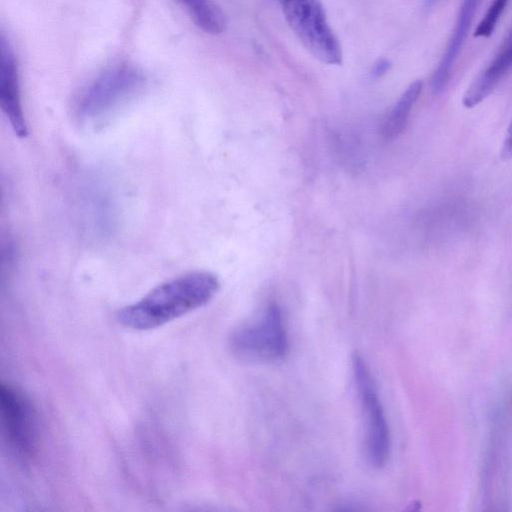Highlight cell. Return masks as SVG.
Segmentation results:
<instances>
[{"label":"cell","mask_w":512,"mask_h":512,"mask_svg":"<svg viewBox=\"0 0 512 512\" xmlns=\"http://www.w3.org/2000/svg\"><path fill=\"white\" fill-rule=\"evenodd\" d=\"M219 287L218 278L210 272L187 273L158 285L137 302L124 307L117 319L132 330L154 329L206 305Z\"/></svg>","instance_id":"obj_1"},{"label":"cell","mask_w":512,"mask_h":512,"mask_svg":"<svg viewBox=\"0 0 512 512\" xmlns=\"http://www.w3.org/2000/svg\"><path fill=\"white\" fill-rule=\"evenodd\" d=\"M145 76L130 64L114 65L95 78L80 94L76 113L84 124L97 125L141 91Z\"/></svg>","instance_id":"obj_2"},{"label":"cell","mask_w":512,"mask_h":512,"mask_svg":"<svg viewBox=\"0 0 512 512\" xmlns=\"http://www.w3.org/2000/svg\"><path fill=\"white\" fill-rule=\"evenodd\" d=\"M229 347L239 359L253 363H276L289 351L282 310L269 304L256 318L237 327L229 337Z\"/></svg>","instance_id":"obj_3"},{"label":"cell","mask_w":512,"mask_h":512,"mask_svg":"<svg viewBox=\"0 0 512 512\" xmlns=\"http://www.w3.org/2000/svg\"><path fill=\"white\" fill-rule=\"evenodd\" d=\"M284 17L302 45L328 65L342 62L341 45L320 0H278Z\"/></svg>","instance_id":"obj_4"},{"label":"cell","mask_w":512,"mask_h":512,"mask_svg":"<svg viewBox=\"0 0 512 512\" xmlns=\"http://www.w3.org/2000/svg\"><path fill=\"white\" fill-rule=\"evenodd\" d=\"M352 370L364 424L366 457L372 466L381 468L387 463L391 449L388 422L374 378L358 353L352 357Z\"/></svg>","instance_id":"obj_5"},{"label":"cell","mask_w":512,"mask_h":512,"mask_svg":"<svg viewBox=\"0 0 512 512\" xmlns=\"http://www.w3.org/2000/svg\"><path fill=\"white\" fill-rule=\"evenodd\" d=\"M0 409L8 447L20 460L30 459L38 444V418L30 398L19 388L2 384Z\"/></svg>","instance_id":"obj_6"},{"label":"cell","mask_w":512,"mask_h":512,"mask_svg":"<svg viewBox=\"0 0 512 512\" xmlns=\"http://www.w3.org/2000/svg\"><path fill=\"white\" fill-rule=\"evenodd\" d=\"M0 106L14 133L25 138L28 128L21 102L17 60L3 34L0 38Z\"/></svg>","instance_id":"obj_7"},{"label":"cell","mask_w":512,"mask_h":512,"mask_svg":"<svg viewBox=\"0 0 512 512\" xmlns=\"http://www.w3.org/2000/svg\"><path fill=\"white\" fill-rule=\"evenodd\" d=\"M481 2L482 0H462L452 34L431 78V90L434 94H440L446 88Z\"/></svg>","instance_id":"obj_8"},{"label":"cell","mask_w":512,"mask_h":512,"mask_svg":"<svg viewBox=\"0 0 512 512\" xmlns=\"http://www.w3.org/2000/svg\"><path fill=\"white\" fill-rule=\"evenodd\" d=\"M511 69L512 37H508L503 48L466 90L462 99L463 105L473 108L483 102Z\"/></svg>","instance_id":"obj_9"},{"label":"cell","mask_w":512,"mask_h":512,"mask_svg":"<svg viewBox=\"0 0 512 512\" xmlns=\"http://www.w3.org/2000/svg\"><path fill=\"white\" fill-rule=\"evenodd\" d=\"M422 87L421 81H414L398 99L382 128V135L386 140H393L405 129L411 110L421 94Z\"/></svg>","instance_id":"obj_10"},{"label":"cell","mask_w":512,"mask_h":512,"mask_svg":"<svg viewBox=\"0 0 512 512\" xmlns=\"http://www.w3.org/2000/svg\"><path fill=\"white\" fill-rule=\"evenodd\" d=\"M176 1L186 9L195 25L205 33L215 35L225 29V16L214 0Z\"/></svg>","instance_id":"obj_11"},{"label":"cell","mask_w":512,"mask_h":512,"mask_svg":"<svg viewBox=\"0 0 512 512\" xmlns=\"http://www.w3.org/2000/svg\"><path fill=\"white\" fill-rule=\"evenodd\" d=\"M508 2L509 0H492L482 20L475 29V37L487 38L493 33Z\"/></svg>","instance_id":"obj_12"},{"label":"cell","mask_w":512,"mask_h":512,"mask_svg":"<svg viewBox=\"0 0 512 512\" xmlns=\"http://www.w3.org/2000/svg\"><path fill=\"white\" fill-rule=\"evenodd\" d=\"M500 155L503 160H509L512 158V119L507 128Z\"/></svg>","instance_id":"obj_13"},{"label":"cell","mask_w":512,"mask_h":512,"mask_svg":"<svg viewBox=\"0 0 512 512\" xmlns=\"http://www.w3.org/2000/svg\"><path fill=\"white\" fill-rule=\"evenodd\" d=\"M390 62L385 59L379 60L377 63H375L373 69H372V75L375 78H379L382 75H384L389 69H390Z\"/></svg>","instance_id":"obj_14"},{"label":"cell","mask_w":512,"mask_h":512,"mask_svg":"<svg viewBox=\"0 0 512 512\" xmlns=\"http://www.w3.org/2000/svg\"><path fill=\"white\" fill-rule=\"evenodd\" d=\"M509 37H512V28H511V31L509 33Z\"/></svg>","instance_id":"obj_15"}]
</instances>
